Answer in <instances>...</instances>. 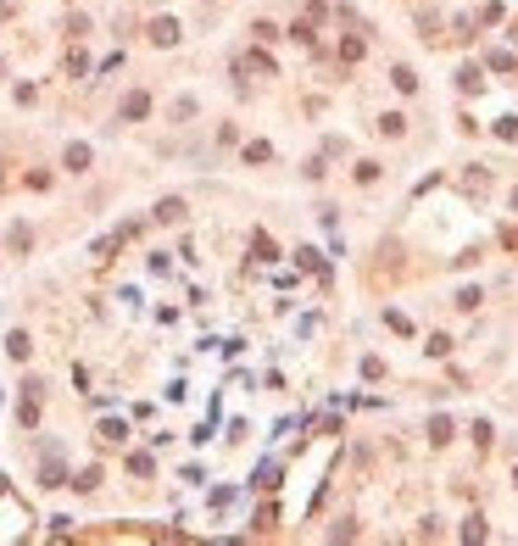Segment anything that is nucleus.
I'll return each instance as SVG.
<instances>
[{
	"label": "nucleus",
	"instance_id": "nucleus-3",
	"mask_svg": "<svg viewBox=\"0 0 518 546\" xmlns=\"http://www.w3.org/2000/svg\"><path fill=\"white\" fill-rule=\"evenodd\" d=\"M39 485H51V491H56V485H67V474H62V457H51V463L39 469Z\"/></svg>",
	"mask_w": 518,
	"mask_h": 546
},
{
	"label": "nucleus",
	"instance_id": "nucleus-4",
	"mask_svg": "<svg viewBox=\"0 0 518 546\" xmlns=\"http://www.w3.org/2000/svg\"><path fill=\"white\" fill-rule=\"evenodd\" d=\"M67 167L84 173V167H90V145H67Z\"/></svg>",
	"mask_w": 518,
	"mask_h": 546
},
{
	"label": "nucleus",
	"instance_id": "nucleus-6",
	"mask_svg": "<svg viewBox=\"0 0 518 546\" xmlns=\"http://www.w3.org/2000/svg\"><path fill=\"white\" fill-rule=\"evenodd\" d=\"M73 485H78V491H95V485H101V469H84V474H78Z\"/></svg>",
	"mask_w": 518,
	"mask_h": 546
},
{
	"label": "nucleus",
	"instance_id": "nucleus-5",
	"mask_svg": "<svg viewBox=\"0 0 518 546\" xmlns=\"http://www.w3.org/2000/svg\"><path fill=\"white\" fill-rule=\"evenodd\" d=\"M156 218H162V223H179V218H184V201H162Z\"/></svg>",
	"mask_w": 518,
	"mask_h": 546
},
{
	"label": "nucleus",
	"instance_id": "nucleus-7",
	"mask_svg": "<svg viewBox=\"0 0 518 546\" xmlns=\"http://www.w3.org/2000/svg\"><path fill=\"white\" fill-rule=\"evenodd\" d=\"M513 480H518V474H513Z\"/></svg>",
	"mask_w": 518,
	"mask_h": 546
},
{
	"label": "nucleus",
	"instance_id": "nucleus-1",
	"mask_svg": "<svg viewBox=\"0 0 518 546\" xmlns=\"http://www.w3.org/2000/svg\"><path fill=\"white\" fill-rule=\"evenodd\" d=\"M151 39H156V45H173V39H179V23H173V17H156V23H151Z\"/></svg>",
	"mask_w": 518,
	"mask_h": 546
},
{
	"label": "nucleus",
	"instance_id": "nucleus-2",
	"mask_svg": "<svg viewBox=\"0 0 518 546\" xmlns=\"http://www.w3.org/2000/svg\"><path fill=\"white\" fill-rule=\"evenodd\" d=\"M145 112H151V95H128L123 101V123H140Z\"/></svg>",
	"mask_w": 518,
	"mask_h": 546
}]
</instances>
